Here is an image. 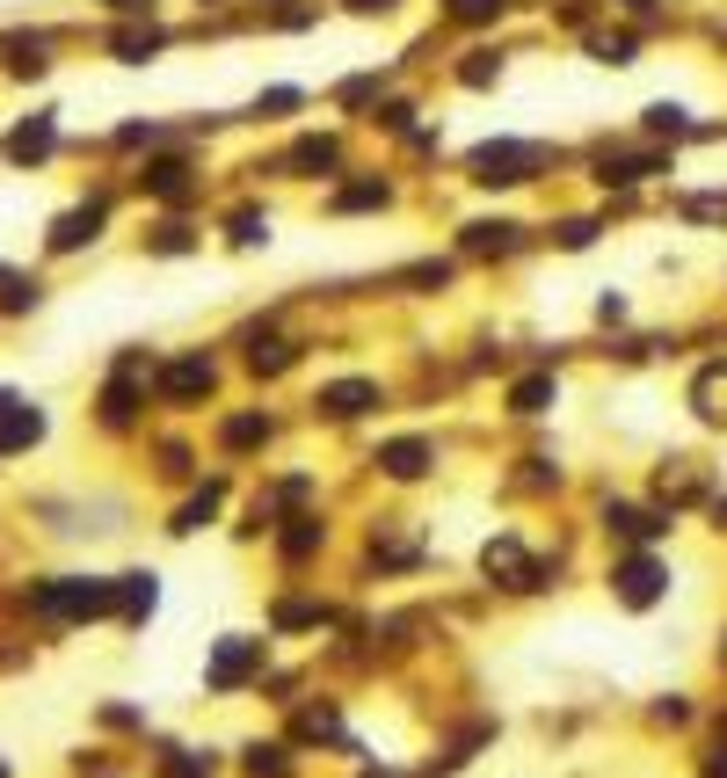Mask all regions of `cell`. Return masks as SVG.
I'll use <instances>...</instances> for the list:
<instances>
[{
    "label": "cell",
    "mask_w": 727,
    "mask_h": 778,
    "mask_svg": "<svg viewBox=\"0 0 727 778\" xmlns=\"http://www.w3.org/2000/svg\"><path fill=\"white\" fill-rule=\"evenodd\" d=\"M532 168H546V146H516V139H495V146L473 153V182H487V190L532 182Z\"/></svg>",
    "instance_id": "cell-1"
},
{
    "label": "cell",
    "mask_w": 727,
    "mask_h": 778,
    "mask_svg": "<svg viewBox=\"0 0 727 778\" xmlns=\"http://www.w3.org/2000/svg\"><path fill=\"white\" fill-rule=\"evenodd\" d=\"M37 604L59 611V618H102V611H117V583H95V575L44 583V589H37Z\"/></svg>",
    "instance_id": "cell-2"
},
{
    "label": "cell",
    "mask_w": 727,
    "mask_h": 778,
    "mask_svg": "<svg viewBox=\"0 0 727 778\" xmlns=\"http://www.w3.org/2000/svg\"><path fill=\"white\" fill-rule=\"evenodd\" d=\"M611 589H618V604L648 611V604H662V589H669V567H662L654 553H633V560H618V575H611Z\"/></svg>",
    "instance_id": "cell-3"
},
{
    "label": "cell",
    "mask_w": 727,
    "mask_h": 778,
    "mask_svg": "<svg viewBox=\"0 0 727 778\" xmlns=\"http://www.w3.org/2000/svg\"><path fill=\"white\" fill-rule=\"evenodd\" d=\"M255 669H263V640H241V633H233V640H218V648H212L204 684H212V691H233V684H247Z\"/></svg>",
    "instance_id": "cell-4"
},
{
    "label": "cell",
    "mask_w": 727,
    "mask_h": 778,
    "mask_svg": "<svg viewBox=\"0 0 727 778\" xmlns=\"http://www.w3.org/2000/svg\"><path fill=\"white\" fill-rule=\"evenodd\" d=\"M481 567L495 575V583H509V589H532L538 583V560L516 546V538H487L481 546Z\"/></svg>",
    "instance_id": "cell-5"
},
{
    "label": "cell",
    "mask_w": 727,
    "mask_h": 778,
    "mask_svg": "<svg viewBox=\"0 0 727 778\" xmlns=\"http://www.w3.org/2000/svg\"><path fill=\"white\" fill-rule=\"evenodd\" d=\"M328 422H357L364 408H379V379H335V386H320V400H314Z\"/></svg>",
    "instance_id": "cell-6"
},
{
    "label": "cell",
    "mask_w": 727,
    "mask_h": 778,
    "mask_svg": "<svg viewBox=\"0 0 727 778\" xmlns=\"http://www.w3.org/2000/svg\"><path fill=\"white\" fill-rule=\"evenodd\" d=\"M379 465H386L393 481H422V473H430V444H422V437H393V444H379Z\"/></svg>",
    "instance_id": "cell-7"
},
{
    "label": "cell",
    "mask_w": 727,
    "mask_h": 778,
    "mask_svg": "<svg viewBox=\"0 0 727 778\" xmlns=\"http://www.w3.org/2000/svg\"><path fill=\"white\" fill-rule=\"evenodd\" d=\"M161 393H168V400H196V393H212V365H204V357H175V365L161 371Z\"/></svg>",
    "instance_id": "cell-8"
},
{
    "label": "cell",
    "mask_w": 727,
    "mask_h": 778,
    "mask_svg": "<svg viewBox=\"0 0 727 778\" xmlns=\"http://www.w3.org/2000/svg\"><path fill=\"white\" fill-rule=\"evenodd\" d=\"M691 408L705 414V422H727V365H705L699 386H691Z\"/></svg>",
    "instance_id": "cell-9"
},
{
    "label": "cell",
    "mask_w": 727,
    "mask_h": 778,
    "mask_svg": "<svg viewBox=\"0 0 727 778\" xmlns=\"http://www.w3.org/2000/svg\"><path fill=\"white\" fill-rule=\"evenodd\" d=\"M37 437H44V414H37V408H8V414H0V451H29Z\"/></svg>",
    "instance_id": "cell-10"
},
{
    "label": "cell",
    "mask_w": 727,
    "mask_h": 778,
    "mask_svg": "<svg viewBox=\"0 0 727 778\" xmlns=\"http://www.w3.org/2000/svg\"><path fill=\"white\" fill-rule=\"evenodd\" d=\"M95 226H102V204H88V212H66V219L51 226V247H59V255H73L80 241H95Z\"/></svg>",
    "instance_id": "cell-11"
},
{
    "label": "cell",
    "mask_w": 727,
    "mask_h": 778,
    "mask_svg": "<svg viewBox=\"0 0 727 778\" xmlns=\"http://www.w3.org/2000/svg\"><path fill=\"white\" fill-rule=\"evenodd\" d=\"M51 139H59V124H51V117H29L23 131L8 139V153H15V161L29 168V161H44V153H51Z\"/></svg>",
    "instance_id": "cell-12"
},
{
    "label": "cell",
    "mask_w": 727,
    "mask_h": 778,
    "mask_svg": "<svg viewBox=\"0 0 727 778\" xmlns=\"http://www.w3.org/2000/svg\"><path fill=\"white\" fill-rule=\"evenodd\" d=\"M553 379H546V371H538V379H516V386H509V408H516V414H546V408H553Z\"/></svg>",
    "instance_id": "cell-13"
},
{
    "label": "cell",
    "mask_w": 727,
    "mask_h": 778,
    "mask_svg": "<svg viewBox=\"0 0 727 778\" xmlns=\"http://www.w3.org/2000/svg\"><path fill=\"white\" fill-rule=\"evenodd\" d=\"M145 190L153 196H190V168H182V161H153V168H145Z\"/></svg>",
    "instance_id": "cell-14"
},
{
    "label": "cell",
    "mask_w": 727,
    "mask_h": 778,
    "mask_svg": "<svg viewBox=\"0 0 727 778\" xmlns=\"http://www.w3.org/2000/svg\"><path fill=\"white\" fill-rule=\"evenodd\" d=\"M153 604H161V589H153V575H124V589H117V611H124V618H145Z\"/></svg>",
    "instance_id": "cell-15"
},
{
    "label": "cell",
    "mask_w": 727,
    "mask_h": 778,
    "mask_svg": "<svg viewBox=\"0 0 727 778\" xmlns=\"http://www.w3.org/2000/svg\"><path fill=\"white\" fill-rule=\"evenodd\" d=\"M465 247H473V255H487V247H495V255H509V247H516V226H509V219H495V226H465Z\"/></svg>",
    "instance_id": "cell-16"
},
{
    "label": "cell",
    "mask_w": 727,
    "mask_h": 778,
    "mask_svg": "<svg viewBox=\"0 0 727 778\" xmlns=\"http://www.w3.org/2000/svg\"><path fill=\"white\" fill-rule=\"evenodd\" d=\"M611 532H626V538H654L662 532V516H648V510H626V502H611Z\"/></svg>",
    "instance_id": "cell-17"
},
{
    "label": "cell",
    "mask_w": 727,
    "mask_h": 778,
    "mask_svg": "<svg viewBox=\"0 0 727 778\" xmlns=\"http://www.w3.org/2000/svg\"><path fill=\"white\" fill-rule=\"evenodd\" d=\"M247 365H255V371H284V365H291V342L255 335V342H247Z\"/></svg>",
    "instance_id": "cell-18"
},
{
    "label": "cell",
    "mask_w": 727,
    "mask_h": 778,
    "mask_svg": "<svg viewBox=\"0 0 727 778\" xmlns=\"http://www.w3.org/2000/svg\"><path fill=\"white\" fill-rule=\"evenodd\" d=\"M8 66H15V74H44L51 59H44V44H37V37H8Z\"/></svg>",
    "instance_id": "cell-19"
},
{
    "label": "cell",
    "mask_w": 727,
    "mask_h": 778,
    "mask_svg": "<svg viewBox=\"0 0 727 778\" xmlns=\"http://www.w3.org/2000/svg\"><path fill=\"white\" fill-rule=\"evenodd\" d=\"M145 51H161V29H124V37H117L124 66H145Z\"/></svg>",
    "instance_id": "cell-20"
},
{
    "label": "cell",
    "mask_w": 727,
    "mask_h": 778,
    "mask_svg": "<svg viewBox=\"0 0 727 778\" xmlns=\"http://www.w3.org/2000/svg\"><path fill=\"white\" fill-rule=\"evenodd\" d=\"M371 204H386V182H349V190H335V212H371Z\"/></svg>",
    "instance_id": "cell-21"
},
{
    "label": "cell",
    "mask_w": 727,
    "mask_h": 778,
    "mask_svg": "<svg viewBox=\"0 0 727 778\" xmlns=\"http://www.w3.org/2000/svg\"><path fill=\"white\" fill-rule=\"evenodd\" d=\"M212 510H218V487H204L196 502H182V516H175V532H204V524H212Z\"/></svg>",
    "instance_id": "cell-22"
},
{
    "label": "cell",
    "mask_w": 727,
    "mask_h": 778,
    "mask_svg": "<svg viewBox=\"0 0 727 778\" xmlns=\"http://www.w3.org/2000/svg\"><path fill=\"white\" fill-rule=\"evenodd\" d=\"M263 437H269L263 414H233V422H226V444H233V451H247V444H263Z\"/></svg>",
    "instance_id": "cell-23"
},
{
    "label": "cell",
    "mask_w": 727,
    "mask_h": 778,
    "mask_svg": "<svg viewBox=\"0 0 727 778\" xmlns=\"http://www.w3.org/2000/svg\"><path fill=\"white\" fill-rule=\"evenodd\" d=\"M459 80L465 88H487V80H502V59H495V51H473V59L459 66Z\"/></svg>",
    "instance_id": "cell-24"
},
{
    "label": "cell",
    "mask_w": 727,
    "mask_h": 778,
    "mask_svg": "<svg viewBox=\"0 0 727 778\" xmlns=\"http://www.w3.org/2000/svg\"><path fill=\"white\" fill-rule=\"evenodd\" d=\"M291 168H306V175H314V168H335V139H306V146L291 153Z\"/></svg>",
    "instance_id": "cell-25"
},
{
    "label": "cell",
    "mask_w": 727,
    "mask_h": 778,
    "mask_svg": "<svg viewBox=\"0 0 727 778\" xmlns=\"http://www.w3.org/2000/svg\"><path fill=\"white\" fill-rule=\"evenodd\" d=\"M502 0H451V23H495Z\"/></svg>",
    "instance_id": "cell-26"
},
{
    "label": "cell",
    "mask_w": 727,
    "mask_h": 778,
    "mask_svg": "<svg viewBox=\"0 0 727 778\" xmlns=\"http://www.w3.org/2000/svg\"><path fill=\"white\" fill-rule=\"evenodd\" d=\"M589 51H597L604 66H633V37H589Z\"/></svg>",
    "instance_id": "cell-27"
},
{
    "label": "cell",
    "mask_w": 727,
    "mask_h": 778,
    "mask_svg": "<svg viewBox=\"0 0 727 778\" xmlns=\"http://www.w3.org/2000/svg\"><path fill=\"white\" fill-rule=\"evenodd\" d=\"M233 241H241V247L269 241V219H263V212H241V219H233Z\"/></svg>",
    "instance_id": "cell-28"
},
{
    "label": "cell",
    "mask_w": 727,
    "mask_h": 778,
    "mask_svg": "<svg viewBox=\"0 0 727 778\" xmlns=\"http://www.w3.org/2000/svg\"><path fill=\"white\" fill-rule=\"evenodd\" d=\"M247 764H255V771H269V778H284V750H277V742H255V750H247Z\"/></svg>",
    "instance_id": "cell-29"
},
{
    "label": "cell",
    "mask_w": 727,
    "mask_h": 778,
    "mask_svg": "<svg viewBox=\"0 0 727 778\" xmlns=\"http://www.w3.org/2000/svg\"><path fill=\"white\" fill-rule=\"evenodd\" d=\"M153 247H161V255H182V247H190V226H161Z\"/></svg>",
    "instance_id": "cell-30"
},
{
    "label": "cell",
    "mask_w": 727,
    "mask_h": 778,
    "mask_svg": "<svg viewBox=\"0 0 727 778\" xmlns=\"http://www.w3.org/2000/svg\"><path fill=\"white\" fill-rule=\"evenodd\" d=\"M648 124H654V131H684V110H677V102H654Z\"/></svg>",
    "instance_id": "cell-31"
},
{
    "label": "cell",
    "mask_w": 727,
    "mask_h": 778,
    "mask_svg": "<svg viewBox=\"0 0 727 778\" xmlns=\"http://www.w3.org/2000/svg\"><path fill=\"white\" fill-rule=\"evenodd\" d=\"M314 546H320V524H298V532L284 538V553H314Z\"/></svg>",
    "instance_id": "cell-32"
},
{
    "label": "cell",
    "mask_w": 727,
    "mask_h": 778,
    "mask_svg": "<svg viewBox=\"0 0 727 778\" xmlns=\"http://www.w3.org/2000/svg\"><path fill=\"white\" fill-rule=\"evenodd\" d=\"M175 778H212V764H175Z\"/></svg>",
    "instance_id": "cell-33"
},
{
    "label": "cell",
    "mask_w": 727,
    "mask_h": 778,
    "mask_svg": "<svg viewBox=\"0 0 727 778\" xmlns=\"http://www.w3.org/2000/svg\"><path fill=\"white\" fill-rule=\"evenodd\" d=\"M110 8H124V15H139V8H153V0H110Z\"/></svg>",
    "instance_id": "cell-34"
},
{
    "label": "cell",
    "mask_w": 727,
    "mask_h": 778,
    "mask_svg": "<svg viewBox=\"0 0 727 778\" xmlns=\"http://www.w3.org/2000/svg\"><path fill=\"white\" fill-rule=\"evenodd\" d=\"M357 8H364V15H371V8H393V0H357Z\"/></svg>",
    "instance_id": "cell-35"
},
{
    "label": "cell",
    "mask_w": 727,
    "mask_h": 778,
    "mask_svg": "<svg viewBox=\"0 0 727 778\" xmlns=\"http://www.w3.org/2000/svg\"><path fill=\"white\" fill-rule=\"evenodd\" d=\"M8 408H15V393H8V386H0V414H8Z\"/></svg>",
    "instance_id": "cell-36"
},
{
    "label": "cell",
    "mask_w": 727,
    "mask_h": 778,
    "mask_svg": "<svg viewBox=\"0 0 727 778\" xmlns=\"http://www.w3.org/2000/svg\"><path fill=\"white\" fill-rule=\"evenodd\" d=\"M0 778H8V764H0Z\"/></svg>",
    "instance_id": "cell-37"
},
{
    "label": "cell",
    "mask_w": 727,
    "mask_h": 778,
    "mask_svg": "<svg viewBox=\"0 0 727 778\" xmlns=\"http://www.w3.org/2000/svg\"><path fill=\"white\" fill-rule=\"evenodd\" d=\"M364 778H379V771H364Z\"/></svg>",
    "instance_id": "cell-38"
}]
</instances>
